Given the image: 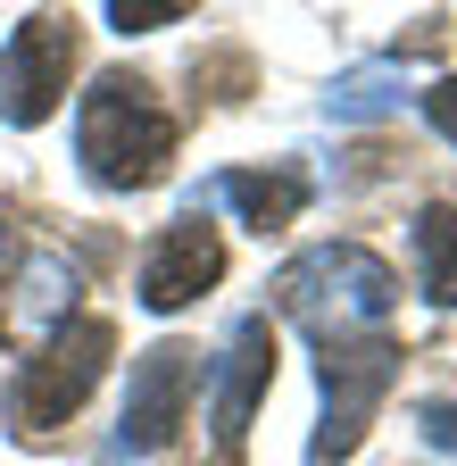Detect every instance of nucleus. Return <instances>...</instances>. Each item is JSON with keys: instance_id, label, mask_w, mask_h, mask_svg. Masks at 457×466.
I'll return each mask as SVG.
<instances>
[{"instance_id": "nucleus-12", "label": "nucleus", "mask_w": 457, "mask_h": 466, "mask_svg": "<svg viewBox=\"0 0 457 466\" xmlns=\"http://www.w3.org/2000/svg\"><path fill=\"white\" fill-rule=\"evenodd\" d=\"M416 283H424V300L457 309V208L449 200H432L416 217Z\"/></svg>"}, {"instance_id": "nucleus-15", "label": "nucleus", "mask_w": 457, "mask_h": 466, "mask_svg": "<svg viewBox=\"0 0 457 466\" xmlns=\"http://www.w3.org/2000/svg\"><path fill=\"white\" fill-rule=\"evenodd\" d=\"M424 116H432V134H449V142H457V76H441V84L424 92Z\"/></svg>"}, {"instance_id": "nucleus-2", "label": "nucleus", "mask_w": 457, "mask_h": 466, "mask_svg": "<svg viewBox=\"0 0 457 466\" xmlns=\"http://www.w3.org/2000/svg\"><path fill=\"white\" fill-rule=\"evenodd\" d=\"M75 158L100 192H142L175 158V116L158 108L142 76H100L75 108Z\"/></svg>"}, {"instance_id": "nucleus-5", "label": "nucleus", "mask_w": 457, "mask_h": 466, "mask_svg": "<svg viewBox=\"0 0 457 466\" xmlns=\"http://www.w3.org/2000/svg\"><path fill=\"white\" fill-rule=\"evenodd\" d=\"M192 391H200V350L192 341H158L134 359V383H125V425H117V450L108 458H150L184 433L192 417Z\"/></svg>"}, {"instance_id": "nucleus-11", "label": "nucleus", "mask_w": 457, "mask_h": 466, "mask_svg": "<svg viewBox=\"0 0 457 466\" xmlns=\"http://www.w3.org/2000/svg\"><path fill=\"white\" fill-rule=\"evenodd\" d=\"M408 100V76L391 67V58H358V67H341L324 84V116L333 126H374V116H399Z\"/></svg>"}, {"instance_id": "nucleus-8", "label": "nucleus", "mask_w": 457, "mask_h": 466, "mask_svg": "<svg viewBox=\"0 0 457 466\" xmlns=\"http://www.w3.org/2000/svg\"><path fill=\"white\" fill-rule=\"evenodd\" d=\"M216 275H224V242H216V225H208V217H175V225L150 242V258H142V309L175 317L184 300H200Z\"/></svg>"}, {"instance_id": "nucleus-7", "label": "nucleus", "mask_w": 457, "mask_h": 466, "mask_svg": "<svg viewBox=\"0 0 457 466\" xmlns=\"http://www.w3.org/2000/svg\"><path fill=\"white\" fill-rule=\"evenodd\" d=\"M274 383V325L242 317L224 333V359H216V400H208V466H242V433H250V408Z\"/></svg>"}, {"instance_id": "nucleus-4", "label": "nucleus", "mask_w": 457, "mask_h": 466, "mask_svg": "<svg viewBox=\"0 0 457 466\" xmlns=\"http://www.w3.org/2000/svg\"><path fill=\"white\" fill-rule=\"evenodd\" d=\"M108 350H117V325L108 317H75V325H59L34 359L17 367V383H9V425L25 433V441H42V433H59L75 408L92 400V383H100V367H108Z\"/></svg>"}, {"instance_id": "nucleus-10", "label": "nucleus", "mask_w": 457, "mask_h": 466, "mask_svg": "<svg viewBox=\"0 0 457 466\" xmlns=\"http://www.w3.org/2000/svg\"><path fill=\"white\" fill-rule=\"evenodd\" d=\"M67 309H75V267L59 250L25 258V283H17V300H9V333L17 341H50V333L67 325Z\"/></svg>"}, {"instance_id": "nucleus-6", "label": "nucleus", "mask_w": 457, "mask_h": 466, "mask_svg": "<svg viewBox=\"0 0 457 466\" xmlns=\"http://www.w3.org/2000/svg\"><path fill=\"white\" fill-rule=\"evenodd\" d=\"M75 76V25L67 17H25L0 50V126H42L67 100Z\"/></svg>"}, {"instance_id": "nucleus-14", "label": "nucleus", "mask_w": 457, "mask_h": 466, "mask_svg": "<svg viewBox=\"0 0 457 466\" xmlns=\"http://www.w3.org/2000/svg\"><path fill=\"white\" fill-rule=\"evenodd\" d=\"M416 425H424L432 450H457V400H424V408H416Z\"/></svg>"}, {"instance_id": "nucleus-13", "label": "nucleus", "mask_w": 457, "mask_h": 466, "mask_svg": "<svg viewBox=\"0 0 457 466\" xmlns=\"http://www.w3.org/2000/svg\"><path fill=\"white\" fill-rule=\"evenodd\" d=\"M175 17H192V0H108V25L117 34H158Z\"/></svg>"}, {"instance_id": "nucleus-1", "label": "nucleus", "mask_w": 457, "mask_h": 466, "mask_svg": "<svg viewBox=\"0 0 457 466\" xmlns=\"http://www.w3.org/2000/svg\"><path fill=\"white\" fill-rule=\"evenodd\" d=\"M274 309L308 325L316 341H350V333H382L391 309H399V275L358 250V242H316L300 250L292 267L274 275Z\"/></svg>"}, {"instance_id": "nucleus-3", "label": "nucleus", "mask_w": 457, "mask_h": 466, "mask_svg": "<svg viewBox=\"0 0 457 466\" xmlns=\"http://www.w3.org/2000/svg\"><path fill=\"white\" fill-rule=\"evenodd\" d=\"M316 383H324V417L308 433V466L358 458L382 391L399 383V341L391 333H350V341H316Z\"/></svg>"}, {"instance_id": "nucleus-9", "label": "nucleus", "mask_w": 457, "mask_h": 466, "mask_svg": "<svg viewBox=\"0 0 457 466\" xmlns=\"http://www.w3.org/2000/svg\"><path fill=\"white\" fill-rule=\"evenodd\" d=\"M208 200L242 208V225H258V233H283L308 208V175L300 167H233V175H216V184L192 200V217H208Z\"/></svg>"}, {"instance_id": "nucleus-16", "label": "nucleus", "mask_w": 457, "mask_h": 466, "mask_svg": "<svg viewBox=\"0 0 457 466\" xmlns=\"http://www.w3.org/2000/svg\"><path fill=\"white\" fill-rule=\"evenodd\" d=\"M0 267H9V217H0Z\"/></svg>"}]
</instances>
